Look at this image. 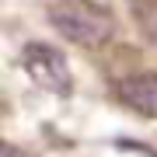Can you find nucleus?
Returning <instances> with one entry per match:
<instances>
[{
	"label": "nucleus",
	"mask_w": 157,
	"mask_h": 157,
	"mask_svg": "<svg viewBox=\"0 0 157 157\" xmlns=\"http://www.w3.org/2000/svg\"><path fill=\"white\" fill-rule=\"evenodd\" d=\"M4 157H28V154H21L14 143H4Z\"/></svg>",
	"instance_id": "nucleus-4"
},
{
	"label": "nucleus",
	"mask_w": 157,
	"mask_h": 157,
	"mask_svg": "<svg viewBox=\"0 0 157 157\" xmlns=\"http://www.w3.org/2000/svg\"><path fill=\"white\" fill-rule=\"evenodd\" d=\"M49 21L56 25L63 39L84 49H98L115 35V21L108 11H101L91 0H56L49 7Z\"/></svg>",
	"instance_id": "nucleus-1"
},
{
	"label": "nucleus",
	"mask_w": 157,
	"mask_h": 157,
	"mask_svg": "<svg viewBox=\"0 0 157 157\" xmlns=\"http://www.w3.org/2000/svg\"><path fill=\"white\" fill-rule=\"evenodd\" d=\"M21 67L32 77V84L49 91V94L67 98L73 91V73L67 67V59H63V52L56 45H49V42H28L21 49Z\"/></svg>",
	"instance_id": "nucleus-2"
},
{
	"label": "nucleus",
	"mask_w": 157,
	"mask_h": 157,
	"mask_svg": "<svg viewBox=\"0 0 157 157\" xmlns=\"http://www.w3.org/2000/svg\"><path fill=\"white\" fill-rule=\"evenodd\" d=\"M115 98L122 101L129 112L157 119V73H129L115 80Z\"/></svg>",
	"instance_id": "nucleus-3"
}]
</instances>
